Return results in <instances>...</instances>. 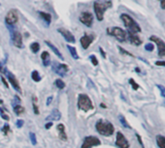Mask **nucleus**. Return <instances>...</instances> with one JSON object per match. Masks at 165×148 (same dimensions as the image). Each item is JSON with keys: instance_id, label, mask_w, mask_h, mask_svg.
Wrapping results in <instances>:
<instances>
[{"instance_id": "obj_1", "label": "nucleus", "mask_w": 165, "mask_h": 148, "mask_svg": "<svg viewBox=\"0 0 165 148\" xmlns=\"http://www.w3.org/2000/svg\"><path fill=\"white\" fill-rule=\"evenodd\" d=\"M95 129L99 134L104 137H111L115 132L114 125L105 120H98L95 124Z\"/></svg>"}, {"instance_id": "obj_2", "label": "nucleus", "mask_w": 165, "mask_h": 148, "mask_svg": "<svg viewBox=\"0 0 165 148\" xmlns=\"http://www.w3.org/2000/svg\"><path fill=\"white\" fill-rule=\"evenodd\" d=\"M112 7V2L110 0H97L93 3V9L94 13L98 22H102L104 18V13L107 9Z\"/></svg>"}, {"instance_id": "obj_3", "label": "nucleus", "mask_w": 165, "mask_h": 148, "mask_svg": "<svg viewBox=\"0 0 165 148\" xmlns=\"http://www.w3.org/2000/svg\"><path fill=\"white\" fill-rule=\"evenodd\" d=\"M122 21L124 24L125 27L127 28V31L130 33H133V34H137L141 31V27L140 25L138 24L133 18H132L129 15L126 14H122L121 16Z\"/></svg>"}, {"instance_id": "obj_4", "label": "nucleus", "mask_w": 165, "mask_h": 148, "mask_svg": "<svg viewBox=\"0 0 165 148\" xmlns=\"http://www.w3.org/2000/svg\"><path fill=\"white\" fill-rule=\"evenodd\" d=\"M78 109L84 112H89L93 110V105L87 94H80L78 96Z\"/></svg>"}, {"instance_id": "obj_5", "label": "nucleus", "mask_w": 165, "mask_h": 148, "mask_svg": "<svg viewBox=\"0 0 165 148\" xmlns=\"http://www.w3.org/2000/svg\"><path fill=\"white\" fill-rule=\"evenodd\" d=\"M107 33L116 38L118 42H125L127 40V32L121 27H109L107 28Z\"/></svg>"}, {"instance_id": "obj_6", "label": "nucleus", "mask_w": 165, "mask_h": 148, "mask_svg": "<svg viewBox=\"0 0 165 148\" xmlns=\"http://www.w3.org/2000/svg\"><path fill=\"white\" fill-rule=\"evenodd\" d=\"M100 144H101V141L98 138L93 137V136H89L87 138H85L81 148H92L95 146H99Z\"/></svg>"}, {"instance_id": "obj_7", "label": "nucleus", "mask_w": 165, "mask_h": 148, "mask_svg": "<svg viewBox=\"0 0 165 148\" xmlns=\"http://www.w3.org/2000/svg\"><path fill=\"white\" fill-rule=\"evenodd\" d=\"M52 69L54 71L56 75L60 76V77H64L66 76V74L68 73L69 68L66 64H62V63H58V62H54L52 65Z\"/></svg>"}, {"instance_id": "obj_8", "label": "nucleus", "mask_w": 165, "mask_h": 148, "mask_svg": "<svg viewBox=\"0 0 165 148\" xmlns=\"http://www.w3.org/2000/svg\"><path fill=\"white\" fill-rule=\"evenodd\" d=\"M151 41H153V43H155L157 46V50H158V55L159 56H165V42L162 39L158 38L157 36H151L150 37Z\"/></svg>"}, {"instance_id": "obj_9", "label": "nucleus", "mask_w": 165, "mask_h": 148, "mask_svg": "<svg viewBox=\"0 0 165 148\" xmlns=\"http://www.w3.org/2000/svg\"><path fill=\"white\" fill-rule=\"evenodd\" d=\"M79 18H80V22L83 24L89 26V27H90L92 25V22H93V16L89 12H82Z\"/></svg>"}, {"instance_id": "obj_10", "label": "nucleus", "mask_w": 165, "mask_h": 148, "mask_svg": "<svg viewBox=\"0 0 165 148\" xmlns=\"http://www.w3.org/2000/svg\"><path fill=\"white\" fill-rule=\"evenodd\" d=\"M116 145L118 148H129V142L123 136V134L122 132L117 133V138H116Z\"/></svg>"}, {"instance_id": "obj_11", "label": "nucleus", "mask_w": 165, "mask_h": 148, "mask_svg": "<svg viewBox=\"0 0 165 148\" xmlns=\"http://www.w3.org/2000/svg\"><path fill=\"white\" fill-rule=\"evenodd\" d=\"M18 19H19L18 13H17V11L14 10V9L10 10V11L7 13L6 17H5V22H6V23L9 24V25H14V24L18 22Z\"/></svg>"}, {"instance_id": "obj_12", "label": "nucleus", "mask_w": 165, "mask_h": 148, "mask_svg": "<svg viewBox=\"0 0 165 148\" xmlns=\"http://www.w3.org/2000/svg\"><path fill=\"white\" fill-rule=\"evenodd\" d=\"M94 40V35L92 34H85L81 39H80V43L81 46L84 50H88L89 48V46L91 45V43L93 42Z\"/></svg>"}, {"instance_id": "obj_13", "label": "nucleus", "mask_w": 165, "mask_h": 148, "mask_svg": "<svg viewBox=\"0 0 165 148\" xmlns=\"http://www.w3.org/2000/svg\"><path fill=\"white\" fill-rule=\"evenodd\" d=\"M57 31H58L59 33H60V34L62 35V37H63L68 43H70V44H74V43L76 42L74 35L72 34V33H71L69 30L65 29V28H58Z\"/></svg>"}, {"instance_id": "obj_14", "label": "nucleus", "mask_w": 165, "mask_h": 148, "mask_svg": "<svg viewBox=\"0 0 165 148\" xmlns=\"http://www.w3.org/2000/svg\"><path fill=\"white\" fill-rule=\"evenodd\" d=\"M12 41L14 43V45L17 48L22 49L23 45V36L19 31H14L12 32Z\"/></svg>"}, {"instance_id": "obj_15", "label": "nucleus", "mask_w": 165, "mask_h": 148, "mask_svg": "<svg viewBox=\"0 0 165 148\" xmlns=\"http://www.w3.org/2000/svg\"><path fill=\"white\" fill-rule=\"evenodd\" d=\"M8 80H9V82L11 83V85L13 86V88H14L15 90H17L19 93H22V88H21V85H19V82L17 80V78H15V76L13 75L12 73H8Z\"/></svg>"}, {"instance_id": "obj_16", "label": "nucleus", "mask_w": 165, "mask_h": 148, "mask_svg": "<svg viewBox=\"0 0 165 148\" xmlns=\"http://www.w3.org/2000/svg\"><path fill=\"white\" fill-rule=\"evenodd\" d=\"M61 118V113L57 109H54L49 115L46 117V121L47 122H52V121H58Z\"/></svg>"}, {"instance_id": "obj_17", "label": "nucleus", "mask_w": 165, "mask_h": 148, "mask_svg": "<svg viewBox=\"0 0 165 148\" xmlns=\"http://www.w3.org/2000/svg\"><path fill=\"white\" fill-rule=\"evenodd\" d=\"M127 39L133 46H140L142 44V40L137 34H133V33L127 32Z\"/></svg>"}, {"instance_id": "obj_18", "label": "nucleus", "mask_w": 165, "mask_h": 148, "mask_svg": "<svg viewBox=\"0 0 165 148\" xmlns=\"http://www.w3.org/2000/svg\"><path fill=\"white\" fill-rule=\"evenodd\" d=\"M56 131L58 133V137L61 140L63 141H66L67 140V134H66V132H65V126L61 123L57 124L56 126Z\"/></svg>"}, {"instance_id": "obj_19", "label": "nucleus", "mask_w": 165, "mask_h": 148, "mask_svg": "<svg viewBox=\"0 0 165 148\" xmlns=\"http://www.w3.org/2000/svg\"><path fill=\"white\" fill-rule=\"evenodd\" d=\"M45 43H46V45H47L48 46H49V48L52 50V51H54L55 52V54L57 56V57H59V58H60V59H64L63 58V55L61 54V52L60 51H59V50L56 48V46H54V45H52L51 42H49V41H45Z\"/></svg>"}, {"instance_id": "obj_20", "label": "nucleus", "mask_w": 165, "mask_h": 148, "mask_svg": "<svg viewBox=\"0 0 165 148\" xmlns=\"http://www.w3.org/2000/svg\"><path fill=\"white\" fill-rule=\"evenodd\" d=\"M41 59L43 61V65L45 67H48L51 64V56L48 51H43L41 54Z\"/></svg>"}, {"instance_id": "obj_21", "label": "nucleus", "mask_w": 165, "mask_h": 148, "mask_svg": "<svg viewBox=\"0 0 165 148\" xmlns=\"http://www.w3.org/2000/svg\"><path fill=\"white\" fill-rule=\"evenodd\" d=\"M39 16H40L43 21H45V22L47 23L48 25L51 23L52 22V16L49 14V13H45V12H39Z\"/></svg>"}, {"instance_id": "obj_22", "label": "nucleus", "mask_w": 165, "mask_h": 148, "mask_svg": "<svg viewBox=\"0 0 165 148\" xmlns=\"http://www.w3.org/2000/svg\"><path fill=\"white\" fill-rule=\"evenodd\" d=\"M67 49L69 50V52H70L71 56L73 57L75 60H78V59H79V55H78V52H77L76 48H74V46H72L68 45V46H67Z\"/></svg>"}, {"instance_id": "obj_23", "label": "nucleus", "mask_w": 165, "mask_h": 148, "mask_svg": "<svg viewBox=\"0 0 165 148\" xmlns=\"http://www.w3.org/2000/svg\"><path fill=\"white\" fill-rule=\"evenodd\" d=\"M156 142H157V145L160 148H165V137L161 136V134H157Z\"/></svg>"}, {"instance_id": "obj_24", "label": "nucleus", "mask_w": 165, "mask_h": 148, "mask_svg": "<svg viewBox=\"0 0 165 148\" xmlns=\"http://www.w3.org/2000/svg\"><path fill=\"white\" fill-rule=\"evenodd\" d=\"M24 111H25V109L23 106H21V105H15L14 106V112L17 114V115H21V114H23Z\"/></svg>"}, {"instance_id": "obj_25", "label": "nucleus", "mask_w": 165, "mask_h": 148, "mask_svg": "<svg viewBox=\"0 0 165 148\" xmlns=\"http://www.w3.org/2000/svg\"><path fill=\"white\" fill-rule=\"evenodd\" d=\"M118 120H120L121 124H122L124 128H127V129H131L130 125L127 123L126 119H125V117H124L123 115H122V114H120V115H118Z\"/></svg>"}, {"instance_id": "obj_26", "label": "nucleus", "mask_w": 165, "mask_h": 148, "mask_svg": "<svg viewBox=\"0 0 165 148\" xmlns=\"http://www.w3.org/2000/svg\"><path fill=\"white\" fill-rule=\"evenodd\" d=\"M32 106H33V111H34V114L38 115L39 109H38V106H37V98L35 96H33V98H32Z\"/></svg>"}, {"instance_id": "obj_27", "label": "nucleus", "mask_w": 165, "mask_h": 148, "mask_svg": "<svg viewBox=\"0 0 165 148\" xmlns=\"http://www.w3.org/2000/svg\"><path fill=\"white\" fill-rule=\"evenodd\" d=\"M30 50L33 53H37L39 51V50H40V45H39L37 42H34L32 43L30 45Z\"/></svg>"}, {"instance_id": "obj_28", "label": "nucleus", "mask_w": 165, "mask_h": 148, "mask_svg": "<svg viewBox=\"0 0 165 148\" xmlns=\"http://www.w3.org/2000/svg\"><path fill=\"white\" fill-rule=\"evenodd\" d=\"M31 78L35 82H39L41 80V77H40V75H39V73L37 71H33L31 73Z\"/></svg>"}, {"instance_id": "obj_29", "label": "nucleus", "mask_w": 165, "mask_h": 148, "mask_svg": "<svg viewBox=\"0 0 165 148\" xmlns=\"http://www.w3.org/2000/svg\"><path fill=\"white\" fill-rule=\"evenodd\" d=\"M55 84H56V86L57 87L58 89H63L64 87H65V83H64V82H63L62 79H60V78L56 79Z\"/></svg>"}, {"instance_id": "obj_30", "label": "nucleus", "mask_w": 165, "mask_h": 148, "mask_svg": "<svg viewBox=\"0 0 165 148\" xmlns=\"http://www.w3.org/2000/svg\"><path fill=\"white\" fill-rule=\"evenodd\" d=\"M29 138H30V141H31V143L33 145H36L37 144V138H36V134L34 133H32L30 132L29 133Z\"/></svg>"}, {"instance_id": "obj_31", "label": "nucleus", "mask_w": 165, "mask_h": 148, "mask_svg": "<svg viewBox=\"0 0 165 148\" xmlns=\"http://www.w3.org/2000/svg\"><path fill=\"white\" fill-rule=\"evenodd\" d=\"M1 131H2V133L5 134V136H7V134H9V132H10V126H9L8 124H5V125L2 127Z\"/></svg>"}, {"instance_id": "obj_32", "label": "nucleus", "mask_w": 165, "mask_h": 148, "mask_svg": "<svg viewBox=\"0 0 165 148\" xmlns=\"http://www.w3.org/2000/svg\"><path fill=\"white\" fill-rule=\"evenodd\" d=\"M129 83H130V85L132 86L133 90H137L138 88H139V85H138V84L135 82V80H134L133 78H130V79H129Z\"/></svg>"}, {"instance_id": "obj_33", "label": "nucleus", "mask_w": 165, "mask_h": 148, "mask_svg": "<svg viewBox=\"0 0 165 148\" xmlns=\"http://www.w3.org/2000/svg\"><path fill=\"white\" fill-rule=\"evenodd\" d=\"M154 44H151V43H148L145 45V50H146L147 51H153L154 50Z\"/></svg>"}, {"instance_id": "obj_34", "label": "nucleus", "mask_w": 165, "mask_h": 148, "mask_svg": "<svg viewBox=\"0 0 165 148\" xmlns=\"http://www.w3.org/2000/svg\"><path fill=\"white\" fill-rule=\"evenodd\" d=\"M0 115H1V117L4 119V120H6V121H9L10 120V117H9V115H7L4 111H3V110L0 107Z\"/></svg>"}, {"instance_id": "obj_35", "label": "nucleus", "mask_w": 165, "mask_h": 148, "mask_svg": "<svg viewBox=\"0 0 165 148\" xmlns=\"http://www.w3.org/2000/svg\"><path fill=\"white\" fill-rule=\"evenodd\" d=\"M89 59H90V61H91V63L93 64L94 66H97L98 65V60H97V58H96V56L95 55H90L89 56Z\"/></svg>"}, {"instance_id": "obj_36", "label": "nucleus", "mask_w": 165, "mask_h": 148, "mask_svg": "<svg viewBox=\"0 0 165 148\" xmlns=\"http://www.w3.org/2000/svg\"><path fill=\"white\" fill-rule=\"evenodd\" d=\"M23 124H24V121H23V120H22V119H19V120H17V123H16V125H17V127L19 128V129H21V128L23 126Z\"/></svg>"}, {"instance_id": "obj_37", "label": "nucleus", "mask_w": 165, "mask_h": 148, "mask_svg": "<svg viewBox=\"0 0 165 148\" xmlns=\"http://www.w3.org/2000/svg\"><path fill=\"white\" fill-rule=\"evenodd\" d=\"M118 50H121V53H122V54H126V55H129V56H133L131 54V53H129L128 51H126L124 49H122V46H118Z\"/></svg>"}, {"instance_id": "obj_38", "label": "nucleus", "mask_w": 165, "mask_h": 148, "mask_svg": "<svg viewBox=\"0 0 165 148\" xmlns=\"http://www.w3.org/2000/svg\"><path fill=\"white\" fill-rule=\"evenodd\" d=\"M156 86L158 87V88H159V90H160V92H161V95L165 98V87L162 86V85H159V84H157Z\"/></svg>"}, {"instance_id": "obj_39", "label": "nucleus", "mask_w": 165, "mask_h": 148, "mask_svg": "<svg viewBox=\"0 0 165 148\" xmlns=\"http://www.w3.org/2000/svg\"><path fill=\"white\" fill-rule=\"evenodd\" d=\"M136 137H137V139H138V141H139V143H140L141 147H142V148H145V147H144V144H143V141H142V139H141V137H140L138 134H136Z\"/></svg>"}, {"instance_id": "obj_40", "label": "nucleus", "mask_w": 165, "mask_h": 148, "mask_svg": "<svg viewBox=\"0 0 165 148\" xmlns=\"http://www.w3.org/2000/svg\"><path fill=\"white\" fill-rule=\"evenodd\" d=\"M52 99H54V97H52V96H50V97L47 99V102H46V105H47V106H50V105L52 104Z\"/></svg>"}, {"instance_id": "obj_41", "label": "nucleus", "mask_w": 165, "mask_h": 148, "mask_svg": "<svg viewBox=\"0 0 165 148\" xmlns=\"http://www.w3.org/2000/svg\"><path fill=\"white\" fill-rule=\"evenodd\" d=\"M1 79H2V82H3V84L5 85V87L9 88V84H8V82H7V80L5 79V78H4V77H1Z\"/></svg>"}, {"instance_id": "obj_42", "label": "nucleus", "mask_w": 165, "mask_h": 148, "mask_svg": "<svg viewBox=\"0 0 165 148\" xmlns=\"http://www.w3.org/2000/svg\"><path fill=\"white\" fill-rule=\"evenodd\" d=\"M52 127V122H47L45 124V128L47 130H49V129H51V128Z\"/></svg>"}, {"instance_id": "obj_43", "label": "nucleus", "mask_w": 165, "mask_h": 148, "mask_svg": "<svg viewBox=\"0 0 165 148\" xmlns=\"http://www.w3.org/2000/svg\"><path fill=\"white\" fill-rule=\"evenodd\" d=\"M155 65L156 66H160V67H165V61H156Z\"/></svg>"}, {"instance_id": "obj_44", "label": "nucleus", "mask_w": 165, "mask_h": 148, "mask_svg": "<svg viewBox=\"0 0 165 148\" xmlns=\"http://www.w3.org/2000/svg\"><path fill=\"white\" fill-rule=\"evenodd\" d=\"M160 7L165 10V0H160Z\"/></svg>"}, {"instance_id": "obj_45", "label": "nucleus", "mask_w": 165, "mask_h": 148, "mask_svg": "<svg viewBox=\"0 0 165 148\" xmlns=\"http://www.w3.org/2000/svg\"><path fill=\"white\" fill-rule=\"evenodd\" d=\"M99 50H100V53H101V55L104 57V58H106V54H105V52H104V50H102V48H99Z\"/></svg>"}, {"instance_id": "obj_46", "label": "nucleus", "mask_w": 165, "mask_h": 148, "mask_svg": "<svg viewBox=\"0 0 165 148\" xmlns=\"http://www.w3.org/2000/svg\"><path fill=\"white\" fill-rule=\"evenodd\" d=\"M100 106H101V107H104V109H106V107H107V106H105V105H104V104H102V103H101V104H100Z\"/></svg>"}, {"instance_id": "obj_47", "label": "nucleus", "mask_w": 165, "mask_h": 148, "mask_svg": "<svg viewBox=\"0 0 165 148\" xmlns=\"http://www.w3.org/2000/svg\"><path fill=\"white\" fill-rule=\"evenodd\" d=\"M2 71H3V67H2L1 63H0V72H2Z\"/></svg>"}, {"instance_id": "obj_48", "label": "nucleus", "mask_w": 165, "mask_h": 148, "mask_svg": "<svg viewBox=\"0 0 165 148\" xmlns=\"http://www.w3.org/2000/svg\"><path fill=\"white\" fill-rule=\"evenodd\" d=\"M2 103H3V101H2V100H0V104H2Z\"/></svg>"}]
</instances>
